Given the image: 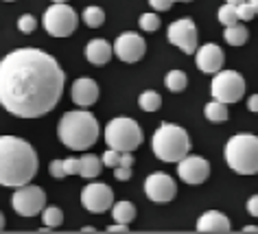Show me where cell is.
<instances>
[{
    "instance_id": "cell-33",
    "label": "cell",
    "mask_w": 258,
    "mask_h": 234,
    "mask_svg": "<svg viewBox=\"0 0 258 234\" xmlns=\"http://www.w3.org/2000/svg\"><path fill=\"white\" fill-rule=\"evenodd\" d=\"M79 166H81L79 158H66V160H63V168H66V175H79Z\"/></svg>"
},
{
    "instance_id": "cell-36",
    "label": "cell",
    "mask_w": 258,
    "mask_h": 234,
    "mask_svg": "<svg viewBox=\"0 0 258 234\" xmlns=\"http://www.w3.org/2000/svg\"><path fill=\"white\" fill-rule=\"evenodd\" d=\"M247 212L251 214V217H258V195L249 197V201H247Z\"/></svg>"
},
{
    "instance_id": "cell-24",
    "label": "cell",
    "mask_w": 258,
    "mask_h": 234,
    "mask_svg": "<svg viewBox=\"0 0 258 234\" xmlns=\"http://www.w3.org/2000/svg\"><path fill=\"white\" fill-rule=\"evenodd\" d=\"M186 83H188V79H186V75L182 70H171V73H166V77H164V86H166V90H171V92H182L186 88Z\"/></svg>"
},
{
    "instance_id": "cell-11",
    "label": "cell",
    "mask_w": 258,
    "mask_h": 234,
    "mask_svg": "<svg viewBox=\"0 0 258 234\" xmlns=\"http://www.w3.org/2000/svg\"><path fill=\"white\" fill-rule=\"evenodd\" d=\"M81 204L88 212H96V214L107 212L114 206V193L107 184L92 182L81 191Z\"/></svg>"
},
{
    "instance_id": "cell-14",
    "label": "cell",
    "mask_w": 258,
    "mask_h": 234,
    "mask_svg": "<svg viewBox=\"0 0 258 234\" xmlns=\"http://www.w3.org/2000/svg\"><path fill=\"white\" fill-rule=\"evenodd\" d=\"M177 175L186 184H192V186L204 184L210 178V164L202 155H184L177 162Z\"/></svg>"
},
{
    "instance_id": "cell-46",
    "label": "cell",
    "mask_w": 258,
    "mask_h": 234,
    "mask_svg": "<svg viewBox=\"0 0 258 234\" xmlns=\"http://www.w3.org/2000/svg\"><path fill=\"white\" fill-rule=\"evenodd\" d=\"M53 3H68V0H53Z\"/></svg>"
},
{
    "instance_id": "cell-1",
    "label": "cell",
    "mask_w": 258,
    "mask_h": 234,
    "mask_svg": "<svg viewBox=\"0 0 258 234\" xmlns=\"http://www.w3.org/2000/svg\"><path fill=\"white\" fill-rule=\"evenodd\" d=\"M66 73L40 48H18L0 60V105L18 119L53 112L63 94Z\"/></svg>"
},
{
    "instance_id": "cell-39",
    "label": "cell",
    "mask_w": 258,
    "mask_h": 234,
    "mask_svg": "<svg viewBox=\"0 0 258 234\" xmlns=\"http://www.w3.org/2000/svg\"><path fill=\"white\" fill-rule=\"evenodd\" d=\"M107 232H129V227H127V223H118V221H116L114 225L107 227Z\"/></svg>"
},
{
    "instance_id": "cell-34",
    "label": "cell",
    "mask_w": 258,
    "mask_h": 234,
    "mask_svg": "<svg viewBox=\"0 0 258 234\" xmlns=\"http://www.w3.org/2000/svg\"><path fill=\"white\" fill-rule=\"evenodd\" d=\"M114 178L116 180H120V182H127L129 178H132V166H116L114 168Z\"/></svg>"
},
{
    "instance_id": "cell-22",
    "label": "cell",
    "mask_w": 258,
    "mask_h": 234,
    "mask_svg": "<svg viewBox=\"0 0 258 234\" xmlns=\"http://www.w3.org/2000/svg\"><path fill=\"white\" fill-rule=\"evenodd\" d=\"M247 37H249V31L245 29L241 22L232 24V27H225V42H228L230 46H243V44L247 42Z\"/></svg>"
},
{
    "instance_id": "cell-18",
    "label": "cell",
    "mask_w": 258,
    "mask_h": 234,
    "mask_svg": "<svg viewBox=\"0 0 258 234\" xmlns=\"http://www.w3.org/2000/svg\"><path fill=\"white\" fill-rule=\"evenodd\" d=\"M112 55H114V46L105 40H92L86 46V57L94 66H105V64L112 60Z\"/></svg>"
},
{
    "instance_id": "cell-23",
    "label": "cell",
    "mask_w": 258,
    "mask_h": 234,
    "mask_svg": "<svg viewBox=\"0 0 258 234\" xmlns=\"http://www.w3.org/2000/svg\"><path fill=\"white\" fill-rule=\"evenodd\" d=\"M138 105L140 109H145V112H158L160 107H162V96L158 92H153V90H147L138 96Z\"/></svg>"
},
{
    "instance_id": "cell-38",
    "label": "cell",
    "mask_w": 258,
    "mask_h": 234,
    "mask_svg": "<svg viewBox=\"0 0 258 234\" xmlns=\"http://www.w3.org/2000/svg\"><path fill=\"white\" fill-rule=\"evenodd\" d=\"M247 109L249 112H258V94H251L247 99Z\"/></svg>"
},
{
    "instance_id": "cell-10",
    "label": "cell",
    "mask_w": 258,
    "mask_h": 234,
    "mask_svg": "<svg viewBox=\"0 0 258 234\" xmlns=\"http://www.w3.org/2000/svg\"><path fill=\"white\" fill-rule=\"evenodd\" d=\"M166 40L179 50H184L186 55H192L197 50V27L190 18H179V20L171 22V27L166 29Z\"/></svg>"
},
{
    "instance_id": "cell-41",
    "label": "cell",
    "mask_w": 258,
    "mask_h": 234,
    "mask_svg": "<svg viewBox=\"0 0 258 234\" xmlns=\"http://www.w3.org/2000/svg\"><path fill=\"white\" fill-rule=\"evenodd\" d=\"M81 232H86V234H90V232H96L92 225H86V227H81Z\"/></svg>"
},
{
    "instance_id": "cell-13",
    "label": "cell",
    "mask_w": 258,
    "mask_h": 234,
    "mask_svg": "<svg viewBox=\"0 0 258 234\" xmlns=\"http://www.w3.org/2000/svg\"><path fill=\"white\" fill-rule=\"evenodd\" d=\"M145 195L156 204H166V201H173L177 195V184L171 175H166L162 171L151 173L145 182Z\"/></svg>"
},
{
    "instance_id": "cell-16",
    "label": "cell",
    "mask_w": 258,
    "mask_h": 234,
    "mask_svg": "<svg viewBox=\"0 0 258 234\" xmlns=\"http://www.w3.org/2000/svg\"><path fill=\"white\" fill-rule=\"evenodd\" d=\"M96 99H99V86H96L94 79H88V77H81L73 83V101L75 105L79 107H90L94 105Z\"/></svg>"
},
{
    "instance_id": "cell-42",
    "label": "cell",
    "mask_w": 258,
    "mask_h": 234,
    "mask_svg": "<svg viewBox=\"0 0 258 234\" xmlns=\"http://www.w3.org/2000/svg\"><path fill=\"white\" fill-rule=\"evenodd\" d=\"M5 230V217H3V212H0V232Z\"/></svg>"
},
{
    "instance_id": "cell-30",
    "label": "cell",
    "mask_w": 258,
    "mask_h": 234,
    "mask_svg": "<svg viewBox=\"0 0 258 234\" xmlns=\"http://www.w3.org/2000/svg\"><path fill=\"white\" fill-rule=\"evenodd\" d=\"M103 166H109V168H116L120 164V151H116V149L109 147L105 153H103Z\"/></svg>"
},
{
    "instance_id": "cell-15",
    "label": "cell",
    "mask_w": 258,
    "mask_h": 234,
    "mask_svg": "<svg viewBox=\"0 0 258 234\" xmlns=\"http://www.w3.org/2000/svg\"><path fill=\"white\" fill-rule=\"evenodd\" d=\"M223 50L217 46V44H204L195 50V62H197V68L206 75H215L223 68Z\"/></svg>"
},
{
    "instance_id": "cell-8",
    "label": "cell",
    "mask_w": 258,
    "mask_h": 234,
    "mask_svg": "<svg viewBox=\"0 0 258 234\" xmlns=\"http://www.w3.org/2000/svg\"><path fill=\"white\" fill-rule=\"evenodd\" d=\"M210 92H212V99L221 103H236L245 94V79L236 70H223V73L219 70V73H215Z\"/></svg>"
},
{
    "instance_id": "cell-19",
    "label": "cell",
    "mask_w": 258,
    "mask_h": 234,
    "mask_svg": "<svg viewBox=\"0 0 258 234\" xmlns=\"http://www.w3.org/2000/svg\"><path fill=\"white\" fill-rule=\"evenodd\" d=\"M79 162H81L79 175H81L83 180H94V178H99V173H101V168H103V160H101V158H96V155L88 153V155H83V158H79Z\"/></svg>"
},
{
    "instance_id": "cell-21",
    "label": "cell",
    "mask_w": 258,
    "mask_h": 234,
    "mask_svg": "<svg viewBox=\"0 0 258 234\" xmlns=\"http://www.w3.org/2000/svg\"><path fill=\"white\" fill-rule=\"evenodd\" d=\"M204 114H206V119L212 121V123H225L228 121V103H221V101H210L208 105L204 107Z\"/></svg>"
},
{
    "instance_id": "cell-3",
    "label": "cell",
    "mask_w": 258,
    "mask_h": 234,
    "mask_svg": "<svg viewBox=\"0 0 258 234\" xmlns=\"http://www.w3.org/2000/svg\"><path fill=\"white\" fill-rule=\"evenodd\" d=\"M59 140L73 151H86L99 140V121L88 109L66 112L57 127Z\"/></svg>"
},
{
    "instance_id": "cell-17",
    "label": "cell",
    "mask_w": 258,
    "mask_h": 234,
    "mask_svg": "<svg viewBox=\"0 0 258 234\" xmlns=\"http://www.w3.org/2000/svg\"><path fill=\"white\" fill-rule=\"evenodd\" d=\"M230 219L219 210H208L197 219V232H230Z\"/></svg>"
},
{
    "instance_id": "cell-25",
    "label": "cell",
    "mask_w": 258,
    "mask_h": 234,
    "mask_svg": "<svg viewBox=\"0 0 258 234\" xmlns=\"http://www.w3.org/2000/svg\"><path fill=\"white\" fill-rule=\"evenodd\" d=\"M42 221L46 227H59L63 223V212L57 206H46L42 210Z\"/></svg>"
},
{
    "instance_id": "cell-2",
    "label": "cell",
    "mask_w": 258,
    "mask_h": 234,
    "mask_svg": "<svg viewBox=\"0 0 258 234\" xmlns=\"http://www.w3.org/2000/svg\"><path fill=\"white\" fill-rule=\"evenodd\" d=\"M40 160L31 142L18 136H0V186L18 188L35 178Z\"/></svg>"
},
{
    "instance_id": "cell-43",
    "label": "cell",
    "mask_w": 258,
    "mask_h": 234,
    "mask_svg": "<svg viewBox=\"0 0 258 234\" xmlns=\"http://www.w3.org/2000/svg\"><path fill=\"white\" fill-rule=\"evenodd\" d=\"M249 3H251V7H254V11L258 14V0H249Z\"/></svg>"
},
{
    "instance_id": "cell-37",
    "label": "cell",
    "mask_w": 258,
    "mask_h": 234,
    "mask_svg": "<svg viewBox=\"0 0 258 234\" xmlns=\"http://www.w3.org/2000/svg\"><path fill=\"white\" fill-rule=\"evenodd\" d=\"M132 164H134L132 151H122V153H120V166H132Z\"/></svg>"
},
{
    "instance_id": "cell-40",
    "label": "cell",
    "mask_w": 258,
    "mask_h": 234,
    "mask_svg": "<svg viewBox=\"0 0 258 234\" xmlns=\"http://www.w3.org/2000/svg\"><path fill=\"white\" fill-rule=\"evenodd\" d=\"M243 232H258V225H245Z\"/></svg>"
},
{
    "instance_id": "cell-27",
    "label": "cell",
    "mask_w": 258,
    "mask_h": 234,
    "mask_svg": "<svg viewBox=\"0 0 258 234\" xmlns=\"http://www.w3.org/2000/svg\"><path fill=\"white\" fill-rule=\"evenodd\" d=\"M83 22H86L90 29H99L101 24L105 22V11L101 7H88L83 11Z\"/></svg>"
},
{
    "instance_id": "cell-28",
    "label": "cell",
    "mask_w": 258,
    "mask_h": 234,
    "mask_svg": "<svg viewBox=\"0 0 258 234\" xmlns=\"http://www.w3.org/2000/svg\"><path fill=\"white\" fill-rule=\"evenodd\" d=\"M140 29L149 31V33L158 31L160 29V18L156 14H143V16H140Z\"/></svg>"
},
{
    "instance_id": "cell-12",
    "label": "cell",
    "mask_w": 258,
    "mask_h": 234,
    "mask_svg": "<svg viewBox=\"0 0 258 234\" xmlns=\"http://www.w3.org/2000/svg\"><path fill=\"white\" fill-rule=\"evenodd\" d=\"M147 53V42L145 37H140L138 33L134 31H125L116 37V44H114V55L118 57L120 62L125 64H136L145 57Z\"/></svg>"
},
{
    "instance_id": "cell-20",
    "label": "cell",
    "mask_w": 258,
    "mask_h": 234,
    "mask_svg": "<svg viewBox=\"0 0 258 234\" xmlns=\"http://www.w3.org/2000/svg\"><path fill=\"white\" fill-rule=\"evenodd\" d=\"M112 217H114V221H118V223L129 225L136 219V206H134L132 201H118V204L112 206Z\"/></svg>"
},
{
    "instance_id": "cell-32",
    "label": "cell",
    "mask_w": 258,
    "mask_h": 234,
    "mask_svg": "<svg viewBox=\"0 0 258 234\" xmlns=\"http://www.w3.org/2000/svg\"><path fill=\"white\" fill-rule=\"evenodd\" d=\"M50 175H53L55 180H63V178H68L66 175V168H63V160H53L50 162Z\"/></svg>"
},
{
    "instance_id": "cell-45",
    "label": "cell",
    "mask_w": 258,
    "mask_h": 234,
    "mask_svg": "<svg viewBox=\"0 0 258 234\" xmlns=\"http://www.w3.org/2000/svg\"><path fill=\"white\" fill-rule=\"evenodd\" d=\"M173 3H190V0H173Z\"/></svg>"
},
{
    "instance_id": "cell-7",
    "label": "cell",
    "mask_w": 258,
    "mask_h": 234,
    "mask_svg": "<svg viewBox=\"0 0 258 234\" xmlns=\"http://www.w3.org/2000/svg\"><path fill=\"white\" fill-rule=\"evenodd\" d=\"M42 24L46 29L48 35L53 37H68L77 31V24H79V16L77 11L66 3H55L44 11Z\"/></svg>"
},
{
    "instance_id": "cell-29",
    "label": "cell",
    "mask_w": 258,
    "mask_h": 234,
    "mask_svg": "<svg viewBox=\"0 0 258 234\" xmlns=\"http://www.w3.org/2000/svg\"><path fill=\"white\" fill-rule=\"evenodd\" d=\"M18 29L22 31V33H33V31L37 29V20H35V16H31V14H24L18 18Z\"/></svg>"
},
{
    "instance_id": "cell-6",
    "label": "cell",
    "mask_w": 258,
    "mask_h": 234,
    "mask_svg": "<svg viewBox=\"0 0 258 234\" xmlns=\"http://www.w3.org/2000/svg\"><path fill=\"white\" fill-rule=\"evenodd\" d=\"M143 129L134 119H127V116H118V119H112L105 127V142L107 147L116 149V151H134L143 145Z\"/></svg>"
},
{
    "instance_id": "cell-9",
    "label": "cell",
    "mask_w": 258,
    "mask_h": 234,
    "mask_svg": "<svg viewBox=\"0 0 258 234\" xmlns=\"http://www.w3.org/2000/svg\"><path fill=\"white\" fill-rule=\"evenodd\" d=\"M11 206L20 217H35L46 208V193L29 182L24 186H18V191L11 197Z\"/></svg>"
},
{
    "instance_id": "cell-31",
    "label": "cell",
    "mask_w": 258,
    "mask_h": 234,
    "mask_svg": "<svg viewBox=\"0 0 258 234\" xmlns=\"http://www.w3.org/2000/svg\"><path fill=\"white\" fill-rule=\"evenodd\" d=\"M236 11H238V18H241V20H251V18L256 16V11H254V7H251L249 0H245V3H241V5H236Z\"/></svg>"
},
{
    "instance_id": "cell-44",
    "label": "cell",
    "mask_w": 258,
    "mask_h": 234,
    "mask_svg": "<svg viewBox=\"0 0 258 234\" xmlns=\"http://www.w3.org/2000/svg\"><path fill=\"white\" fill-rule=\"evenodd\" d=\"M225 3H230V5H241V3H245V0H225Z\"/></svg>"
},
{
    "instance_id": "cell-5",
    "label": "cell",
    "mask_w": 258,
    "mask_h": 234,
    "mask_svg": "<svg viewBox=\"0 0 258 234\" xmlns=\"http://www.w3.org/2000/svg\"><path fill=\"white\" fill-rule=\"evenodd\" d=\"M225 162L234 173L256 175L258 173V136L236 134L225 142Z\"/></svg>"
},
{
    "instance_id": "cell-35",
    "label": "cell",
    "mask_w": 258,
    "mask_h": 234,
    "mask_svg": "<svg viewBox=\"0 0 258 234\" xmlns=\"http://www.w3.org/2000/svg\"><path fill=\"white\" fill-rule=\"evenodd\" d=\"M149 5L156 11H169L171 5H173V0H149Z\"/></svg>"
},
{
    "instance_id": "cell-26",
    "label": "cell",
    "mask_w": 258,
    "mask_h": 234,
    "mask_svg": "<svg viewBox=\"0 0 258 234\" xmlns=\"http://www.w3.org/2000/svg\"><path fill=\"white\" fill-rule=\"evenodd\" d=\"M219 22H221L223 27H232V24L241 22V18H238V11H236V5L225 3L223 7L219 9Z\"/></svg>"
},
{
    "instance_id": "cell-4",
    "label": "cell",
    "mask_w": 258,
    "mask_h": 234,
    "mask_svg": "<svg viewBox=\"0 0 258 234\" xmlns=\"http://www.w3.org/2000/svg\"><path fill=\"white\" fill-rule=\"evenodd\" d=\"M153 155L162 162H179L190 151V138L188 132L173 123H162L151 138Z\"/></svg>"
}]
</instances>
